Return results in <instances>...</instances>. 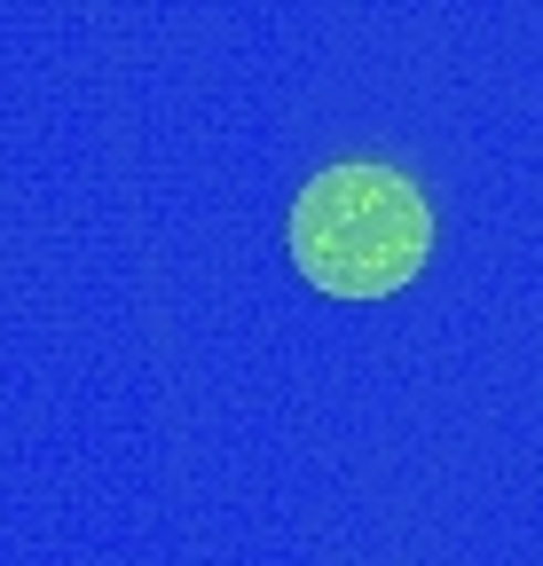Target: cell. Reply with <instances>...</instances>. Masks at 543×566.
<instances>
[{"label": "cell", "instance_id": "obj_1", "mask_svg": "<svg viewBox=\"0 0 543 566\" xmlns=\"http://www.w3.org/2000/svg\"><path fill=\"white\" fill-rule=\"evenodd\" d=\"M434 252V212L394 166H331L292 205V260L315 292L338 300H386L401 292Z\"/></svg>", "mask_w": 543, "mask_h": 566}]
</instances>
